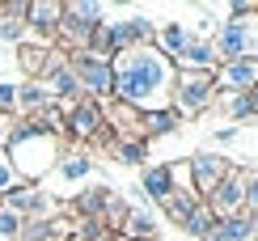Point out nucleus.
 <instances>
[{
	"mask_svg": "<svg viewBox=\"0 0 258 241\" xmlns=\"http://www.w3.org/2000/svg\"><path fill=\"white\" fill-rule=\"evenodd\" d=\"M174 59L161 55L157 47H127L110 59V76H114V97L123 106H132L140 114H153L169 106V89H174Z\"/></svg>",
	"mask_w": 258,
	"mask_h": 241,
	"instance_id": "1",
	"label": "nucleus"
},
{
	"mask_svg": "<svg viewBox=\"0 0 258 241\" xmlns=\"http://www.w3.org/2000/svg\"><path fill=\"white\" fill-rule=\"evenodd\" d=\"M0 152L13 161L17 178L30 186V182H38L42 173L59 161V136H51V131H42L34 118H26L21 127H13L5 136V148H0Z\"/></svg>",
	"mask_w": 258,
	"mask_h": 241,
	"instance_id": "2",
	"label": "nucleus"
},
{
	"mask_svg": "<svg viewBox=\"0 0 258 241\" xmlns=\"http://www.w3.org/2000/svg\"><path fill=\"white\" fill-rule=\"evenodd\" d=\"M212 51H216L220 64H229V59H258V9L254 13H233L224 26H216Z\"/></svg>",
	"mask_w": 258,
	"mask_h": 241,
	"instance_id": "3",
	"label": "nucleus"
},
{
	"mask_svg": "<svg viewBox=\"0 0 258 241\" xmlns=\"http://www.w3.org/2000/svg\"><path fill=\"white\" fill-rule=\"evenodd\" d=\"M212 93H216V76L212 72H174V89H169V97H174V110L178 118L182 114H199L208 110Z\"/></svg>",
	"mask_w": 258,
	"mask_h": 241,
	"instance_id": "4",
	"label": "nucleus"
},
{
	"mask_svg": "<svg viewBox=\"0 0 258 241\" xmlns=\"http://www.w3.org/2000/svg\"><path fill=\"white\" fill-rule=\"evenodd\" d=\"M68 72L77 76L81 93H89V102H102V97L114 89V76H110V59L93 55V51H68Z\"/></svg>",
	"mask_w": 258,
	"mask_h": 241,
	"instance_id": "5",
	"label": "nucleus"
},
{
	"mask_svg": "<svg viewBox=\"0 0 258 241\" xmlns=\"http://www.w3.org/2000/svg\"><path fill=\"white\" fill-rule=\"evenodd\" d=\"M208 207L212 216H216V220H233V216H245V203H241V173H224V178L212 186L208 191Z\"/></svg>",
	"mask_w": 258,
	"mask_h": 241,
	"instance_id": "6",
	"label": "nucleus"
},
{
	"mask_svg": "<svg viewBox=\"0 0 258 241\" xmlns=\"http://www.w3.org/2000/svg\"><path fill=\"white\" fill-rule=\"evenodd\" d=\"M63 127H68L77 140H102V136H106V118H102V106L85 97V102H77L68 114H63Z\"/></svg>",
	"mask_w": 258,
	"mask_h": 241,
	"instance_id": "7",
	"label": "nucleus"
},
{
	"mask_svg": "<svg viewBox=\"0 0 258 241\" xmlns=\"http://www.w3.org/2000/svg\"><path fill=\"white\" fill-rule=\"evenodd\" d=\"M212 76H216V89L250 93L254 85H258V59H229V64H220Z\"/></svg>",
	"mask_w": 258,
	"mask_h": 241,
	"instance_id": "8",
	"label": "nucleus"
},
{
	"mask_svg": "<svg viewBox=\"0 0 258 241\" xmlns=\"http://www.w3.org/2000/svg\"><path fill=\"white\" fill-rule=\"evenodd\" d=\"M190 186H195V195H208L212 186H216L224 173H229V161L224 157H216V152H199L195 161H190Z\"/></svg>",
	"mask_w": 258,
	"mask_h": 241,
	"instance_id": "9",
	"label": "nucleus"
},
{
	"mask_svg": "<svg viewBox=\"0 0 258 241\" xmlns=\"http://www.w3.org/2000/svg\"><path fill=\"white\" fill-rule=\"evenodd\" d=\"M0 207L17 212L21 220H30V216H42V212H51V199L38 191V186H26V182H21V186H13V191L5 195V203H0Z\"/></svg>",
	"mask_w": 258,
	"mask_h": 241,
	"instance_id": "10",
	"label": "nucleus"
},
{
	"mask_svg": "<svg viewBox=\"0 0 258 241\" xmlns=\"http://www.w3.org/2000/svg\"><path fill=\"white\" fill-rule=\"evenodd\" d=\"M174 68L178 72H216L220 59H216V51H212V42H186V51L174 59Z\"/></svg>",
	"mask_w": 258,
	"mask_h": 241,
	"instance_id": "11",
	"label": "nucleus"
},
{
	"mask_svg": "<svg viewBox=\"0 0 258 241\" xmlns=\"http://www.w3.org/2000/svg\"><path fill=\"white\" fill-rule=\"evenodd\" d=\"M59 17H63V5H51V0H34V5H26V26H34L38 34H55Z\"/></svg>",
	"mask_w": 258,
	"mask_h": 241,
	"instance_id": "12",
	"label": "nucleus"
},
{
	"mask_svg": "<svg viewBox=\"0 0 258 241\" xmlns=\"http://www.w3.org/2000/svg\"><path fill=\"white\" fill-rule=\"evenodd\" d=\"M186 42H190V34H186V26H178V21H165V26L157 30V42H153V47L161 51V55L178 59L182 51H186Z\"/></svg>",
	"mask_w": 258,
	"mask_h": 241,
	"instance_id": "13",
	"label": "nucleus"
},
{
	"mask_svg": "<svg viewBox=\"0 0 258 241\" xmlns=\"http://www.w3.org/2000/svg\"><path fill=\"white\" fill-rule=\"evenodd\" d=\"M51 59H55V51H51V47L21 42V64H26V72H30V76H47V72H51Z\"/></svg>",
	"mask_w": 258,
	"mask_h": 241,
	"instance_id": "14",
	"label": "nucleus"
},
{
	"mask_svg": "<svg viewBox=\"0 0 258 241\" xmlns=\"http://www.w3.org/2000/svg\"><path fill=\"white\" fill-rule=\"evenodd\" d=\"M144 191H148V199H165L169 191H174V178H169V165H148L144 169Z\"/></svg>",
	"mask_w": 258,
	"mask_h": 241,
	"instance_id": "15",
	"label": "nucleus"
},
{
	"mask_svg": "<svg viewBox=\"0 0 258 241\" xmlns=\"http://www.w3.org/2000/svg\"><path fill=\"white\" fill-rule=\"evenodd\" d=\"M174 127H178V114L169 110V106H165V110H153V114L140 118V131H144V136H169Z\"/></svg>",
	"mask_w": 258,
	"mask_h": 241,
	"instance_id": "16",
	"label": "nucleus"
},
{
	"mask_svg": "<svg viewBox=\"0 0 258 241\" xmlns=\"http://www.w3.org/2000/svg\"><path fill=\"white\" fill-rule=\"evenodd\" d=\"M47 81H51V89H55V93H51V102H55V97H72V106H77V93H81V85H77V76L68 72V64H63L59 72H51Z\"/></svg>",
	"mask_w": 258,
	"mask_h": 241,
	"instance_id": "17",
	"label": "nucleus"
},
{
	"mask_svg": "<svg viewBox=\"0 0 258 241\" xmlns=\"http://www.w3.org/2000/svg\"><path fill=\"white\" fill-rule=\"evenodd\" d=\"M182 228H186V233H190V237H203V241H208V233H212V228H216V216H212V212H208V207H203V203H199V207H195V212H190V216H186V220H182Z\"/></svg>",
	"mask_w": 258,
	"mask_h": 241,
	"instance_id": "18",
	"label": "nucleus"
},
{
	"mask_svg": "<svg viewBox=\"0 0 258 241\" xmlns=\"http://www.w3.org/2000/svg\"><path fill=\"white\" fill-rule=\"evenodd\" d=\"M157 233V224H153V216H144V212H136V216H127V228H123V241H148Z\"/></svg>",
	"mask_w": 258,
	"mask_h": 241,
	"instance_id": "19",
	"label": "nucleus"
},
{
	"mask_svg": "<svg viewBox=\"0 0 258 241\" xmlns=\"http://www.w3.org/2000/svg\"><path fill=\"white\" fill-rule=\"evenodd\" d=\"M47 102H51V93L42 89V85H21V89H17V106H21V110H34L38 114Z\"/></svg>",
	"mask_w": 258,
	"mask_h": 241,
	"instance_id": "20",
	"label": "nucleus"
},
{
	"mask_svg": "<svg viewBox=\"0 0 258 241\" xmlns=\"http://www.w3.org/2000/svg\"><path fill=\"white\" fill-rule=\"evenodd\" d=\"M114 152H119L123 165H140V161L148 157V144H144V140H136V136H127V140H119V148H114Z\"/></svg>",
	"mask_w": 258,
	"mask_h": 241,
	"instance_id": "21",
	"label": "nucleus"
},
{
	"mask_svg": "<svg viewBox=\"0 0 258 241\" xmlns=\"http://www.w3.org/2000/svg\"><path fill=\"white\" fill-rule=\"evenodd\" d=\"M89 169H93V161H85V157H63L59 161V178H68V182L89 178Z\"/></svg>",
	"mask_w": 258,
	"mask_h": 241,
	"instance_id": "22",
	"label": "nucleus"
},
{
	"mask_svg": "<svg viewBox=\"0 0 258 241\" xmlns=\"http://www.w3.org/2000/svg\"><path fill=\"white\" fill-rule=\"evenodd\" d=\"M63 241H110V233H106L102 224L85 220V224H77V228H68V237H63Z\"/></svg>",
	"mask_w": 258,
	"mask_h": 241,
	"instance_id": "23",
	"label": "nucleus"
},
{
	"mask_svg": "<svg viewBox=\"0 0 258 241\" xmlns=\"http://www.w3.org/2000/svg\"><path fill=\"white\" fill-rule=\"evenodd\" d=\"M21 228H26V220H21L17 212H9V207H0V241L21 237Z\"/></svg>",
	"mask_w": 258,
	"mask_h": 241,
	"instance_id": "24",
	"label": "nucleus"
},
{
	"mask_svg": "<svg viewBox=\"0 0 258 241\" xmlns=\"http://www.w3.org/2000/svg\"><path fill=\"white\" fill-rule=\"evenodd\" d=\"M0 38L5 42H26V21H17V17H0Z\"/></svg>",
	"mask_w": 258,
	"mask_h": 241,
	"instance_id": "25",
	"label": "nucleus"
},
{
	"mask_svg": "<svg viewBox=\"0 0 258 241\" xmlns=\"http://www.w3.org/2000/svg\"><path fill=\"white\" fill-rule=\"evenodd\" d=\"M63 13L81 17V21H102V5H85V0H77V5H63Z\"/></svg>",
	"mask_w": 258,
	"mask_h": 241,
	"instance_id": "26",
	"label": "nucleus"
},
{
	"mask_svg": "<svg viewBox=\"0 0 258 241\" xmlns=\"http://www.w3.org/2000/svg\"><path fill=\"white\" fill-rule=\"evenodd\" d=\"M13 186H21V178H17V169H13V161L0 152V195H9Z\"/></svg>",
	"mask_w": 258,
	"mask_h": 241,
	"instance_id": "27",
	"label": "nucleus"
},
{
	"mask_svg": "<svg viewBox=\"0 0 258 241\" xmlns=\"http://www.w3.org/2000/svg\"><path fill=\"white\" fill-rule=\"evenodd\" d=\"M224 110H229V118H250V102H245V93H233Z\"/></svg>",
	"mask_w": 258,
	"mask_h": 241,
	"instance_id": "28",
	"label": "nucleus"
},
{
	"mask_svg": "<svg viewBox=\"0 0 258 241\" xmlns=\"http://www.w3.org/2000/svg\"><path fill=\"white\" fill-rule=\"evenodd\" d=\"M17 110V85H0V114Z\"/></svg>",
	"mask_w": 258,
	"mask_h": 241,
	"instance_id": "29",
	"label": "nucleus"
},
{
	"mask_svg": "<svg viewBox=\"0 0 258 241\" xmlns=\"http://www.w3.org/2000/svg\"><path fill=\"white\" fill-rule=\"evenodd\" d=\"M216 140H220V144H229V140H237V127H216Z\"/></svg>",
	"mask_w": 258,
	"mask_h": 241,
	"instance_id": "30",
	"label": "nucleus"
},
{
	"mask_svg": "<svg viewBox=\"0 0 258 241\" xmlns=\"http://www.w3.org/2000/svg\"><path fill=\"white\" fill-rule=\"evenodd\" d=\"M245 102H250V114H258V85H254L250 93H245Z\"/></svg>",
	"mask_w": 258,
	"mask_h": 241,
	"instance_id": "31",
	"label": "nucleus"
}]
</instances>
